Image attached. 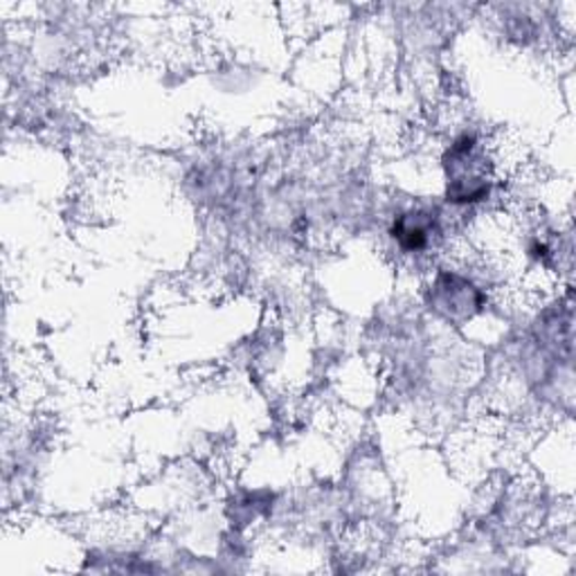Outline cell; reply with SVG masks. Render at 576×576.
I'll list each match as a JSON object with an SVG mask.
<instances>
[{
	"mask_svg": "<svg viewBox=\"0 0 576 576\" xmlns=\"http://www.w3.org/2000/svg\"><path fill=\"white\" fill-rule=\"evenodd\" d=\"M437 216L434 212L413 210L394 221V239L406 252H423L430 248L432 237L437 235Z\"/></svg>",
	"mask_w": 576,
	"mask_h": 576,
	"instance_id": "cell-1",
	"label": "cell"
}]
</instances>
